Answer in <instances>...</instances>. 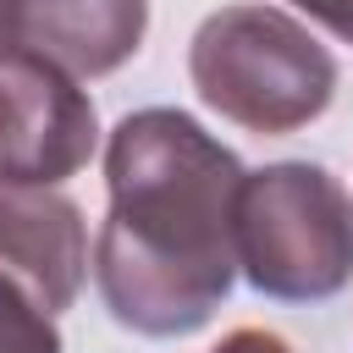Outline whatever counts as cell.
<instances>
[{
    "mask_svg": "<svg viewBox=\"0 0 353 353\" xmlns=\"http://www.w3.org/2000/svg\"><path fill=\"white\" fill-rule=\"evenodd\" d=\"M243 160L188 110L149 105L105 143L110 210L94 237V281L116 325L188 336L210 325L237 276Z\"/></svg>",
    "mask_w": 353,
    "mask_h": 353,
    "instance_id": "obj_1",
    "label": "cell"
},
{
    "mask_svg": "<svg viewBox=\"0 0 353 353\" xmlns=\"http://www.w3.org/2000/svg\"><path fill=\"white\" fill-rule=\"evenodd\" d=\"M188 77L215 116L259 138L309 127L336 94L331 50L276 6L210 11L188 44Z\"/></svg>",
    "mask_w": 353,
    "mask_h": 353,
    "instance_id": "obj_2",
    "label": "cell"
},
{
    "mask_svg": "<svg viewBox=\"0 0 353 353\" xmlns=\"http://www.w3.org/2000/svg\"><path fill=\"white\" fill-rule=\"evenodd\" d=\"M237 270L281 303H320L353 281V193L309 160H276L243 176Z\"/></svg>",
    "mask_w": 353,
    "mask_h": 353,
    "instance_id": "obj_3",
    "label": "cell"
},
{
    "mask_svg": "<svg viewBox=\"0 0 353 353\" xmlns=\"http://www.w3.org/2000/svg\"><path fill=\"white\" fill-rule=\"evenodd\" d=\"M99 116L66 66L39 50L0 55V176L55 188L94 160Z\"/></svg>",
    "mask_w": 353,
    "mask_h": 353,
    "instance_id": "obj_4",
    "label": "cell"
},
{
    "mask_svg": "<svg viewBox=\"0 0 353 353\" xmlns=\"http://www.w3.org/2000/svg\"><path fill=\"white\" fill-rule=\"evenodd\" d=\"M0 276H11L50 314L72 309L88 276L83 210L55 188L0 176Z\"/></svg>",
    "mask_w": 353,
    "mask_h": 353,
    "instance_id": "obj_5",
    "label": "cell"
},
{
    "mask_svg": "<svg viewBox=\"0 0 353 353\" xmlns=\"http://www.w3.org/2000/svg\"><path fill=\"white\" fill-rule=\"evenodd\" d=\"M149 0H17V44L72 77H105L138 55Z\"/></svg>",
    "mask_w": 353,
    "mask_h": 353,
    "instance_id": "obj_6",
    "label": "cell"
},
{
    "mask_svg": "<svg viewBox=\"0 0 353 353\" xmlns=\"http://www.w3.org/2000/svg\"><path fill=\"white\" fill-rule=\"evenodd\" d=\"M0 353H61L55 314L39 309L11 276H0Z\"/></svg>",
    "mask_w": 353,
    "mask_h": 353,
    "instance_id": "obj_7",
    "label": "cell"
},
{
    "mask_svg": "<svg viewBox=\"0 0 353 353\" xmlns=\"http://www.w3.org/2000/svg\"><path fill=\"white\" fill-rule=\"evenodd\" d=\"M303 17H314L320 28H331L342 44H353V0H292Z\"/></svg>",
    "mask_w": 353,
    "mask_h": 353,
    "instance_id": "obj_8",
    "label": "cell"
},
{
    "mask_svg": "<svg viewBox=\"0 0 353 353\" xmlns=\"http://www.w3.org/2000/svg\"><path fill=\"white\" fill-rule=\"evenodd\" d=\"M210 353H292L276 331H259V325H237V331H226Z\"/></svg>",
    "mask_w": 353,
    "mask_h": 353,
    "instance_id": "obj_9",
    "label": "cell"
},
{
    "mask_svg": "<svg viewBox=\"0 0 353 353\" xmlns=\"http://www.w3.org/2000/svg\"><path fill=\"white\" fill-rule=\"evenodd\" d=\"M17 50V0H0V55Z\"/></svg>",
    "mask_w": 353,
    "mask_h": 353,
    "instance_id": "obj_10",
    "label": "cell"
}]
</instances>
